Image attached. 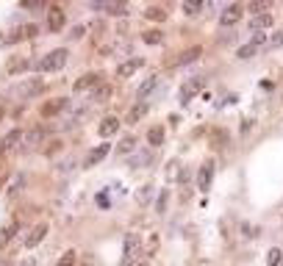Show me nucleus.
Returning <instances> with one entry per match:
<instances>
[{"label": "nucleus", "instance_id": "obj_1", "mask_svg": "<svg viewBox=\"0 0 283 266\" xmlns=\"http://www.w3.org/2000/svg\"><path fill=\"white\" fill-rule=\"evenodd\" d=\"M67 58H70V53H67V47H58V50H50L47 56L39 61V67L36 70H42V72H58L67 67Z\"/></svg>", "mask_w": 283, "mask_h": 266}, {"label": "nucleus", "instance_id": "obj_2", "mask_svg": "<svg viewBox=\"0 0 283 266\" xmlns=\"http://www.w3.org/2000/svg\"><path fill=\"white\" fill-rule=\"evenodd\" d=\"M136 252H139V236L136 233H128L125 236V247H122V266H131L136 261Z\"/></svg>", "mask_w": 283, "mask_h": 266}, {"label": "nucleus", "instance_id": "obj_3", "mask_svg": "<svg viewBox=\"0 0 283 266\" xmlns=\"http://www.w3.org/2000/svg\"><path fill=\"white\" fill-rule=\"evenodd\" d=\"M22 139H25V133H22V131L6 133V139L0 141V153L8 155V153H14V150H20V147H22Z\"/></svg>", "mask_w": 283, "mask_h": 266}, {"label": "nucleus", "instance_id": "obj_4", "mask_svg": "<svg viewBox=\"0 0 283 266\" xmlns=\"http://www.w3.org/2000/svg\"><path fill=\"white\" fill-rule=\"evenodd\" d=\"M241 14H244V6H241V3H234V6L222 8V14H220V22H222V25H225V28H231V25H236V22L241 20Z\"/></svg>", "mask_w": 283, "mask_h": 266}, {"label": "nucleus", "instance_id": "obj_5", "mask_svg": "<svg viewBox=\"0 0 283 266\" xmlns=\"http://www.w3.org/2000/svg\"><path fill=\"white\" fill-rule=\"evenodd\" d=\"M70 105V100L67 97H53V100H47V103L42 105V117H58V114L64 111Z\"/></svg>", "mask_w": 283, "mask_h": 266}, {"label": "nucleus", "instance_id": "obj_6", "mask_svg": "<svg viewBox=\"0 0 283 266\" xmlns=\"http://www.w3.org/2000/svg\"><path fill=\"white\" fill-rule=\"evenodd\" d=\"M211 180H214V161H205L197 172V186L200 191H208L211 189Z\"/></svg>", "mask_w": 283, "mask_h": 266}, {"label": "nucleus", "instance_id": "obj_7", "mask_svg": "<svg viewBox=\"0 0 283 266\" xmlns=\"http://www.w3.org/2000/svg\"><path fill=\"white\" fill-rule=\"evenodd\" d=\"M45 236H47V224H45V222L34 224V227L28 230V236H25V247H39Z\"/></svg>", "mask_w": 283, "mask_h": 266}, {"label": "nucleus", "instance_id": "obj_8", "mask_svg": "<svg viewBox=\"0 0 283 266\" xmlns=\"http://www.w3.org/2000/svg\"><path fill=\"white\" fill-rule=\"evenodd\" d=\"M64 22H67V17H64L61 8H58V6H50V8H47V28L56 34V31L64 28Z\"/></svg>", "mask_w": 283, "mask_h": 266}, {"label": "nucleus", "instance_id": "obj_9", "mask_svg": "<svg viewBox=\"0 0 283 266\" xmlns=\"http://www.w3.org/2000/svg\"><path fill=\"white\" fill-rule=\"evenodd\" d=\"M45 136H47V131H45V128H34V131H31L28 136L22 139V147H20V153H28V150H34L36 144H39V141L45 139Z\"/></svg>", "mask_w": 283, "mask_h": 266}, {"label": "nucleus", "instance_id": "obj_10", "mask_svg": "<svg viewBox=\"0 0 283 266\" xmlns=\"http://www.w3.org/2000/svg\"><path fill=\"white\" fill-rule=\"evenodd\" d=\"M17 94L20 97H36V94H42V89H45V84L39 81V78H34V81H25L22 86H17Z\"/></svg>", "mask_w": 283, "mask_h": 266}, {"label": "nucleus", "instance_id": "obj_11", "mask_svg": "<svg viewBox=\"0 0 283 266\" xmlns=\"http://www.w3.org/2000/svg\"><path fill=\"white\" fill-rule=\"evenodd\" d=\"M117 131H120V119L111 117V114H108V117H103V122H100V128H97L100 136H103V139H111Z\"/></svg>", "mask_w": 283, "mask_h": 266}, {"label": "nucleus", "instance_id": "obj_12", "mask_svg": "<svg viewBox=\"0 0 283 266\" xmlns=\"http://www.w3.org/2000/svg\"><path fill=\"white\" fill-rule=\"evenodd\" d=\"M264 42H267V36H264V34H255V36H253V42L236 50V56H239V58H250V56H253V53H255V50L261 47Z\"/></svg>", "mask_w": 283, "mask_h": 266}, {"label": "nucleus", "instance_id": "obj_13", "mask_svg": "<svg viewBox=\"0 0 283 266\" xmlns=\"http://www.w3.org/2000/svg\"><path fill=\"white\" fill-rule=\"evenodd\" d=\"M100 86V75L97 72H89V75H81L75 81V91H86V89H97Z\"/></svg>", "mask_w": 283, "mask_h": 266}, {"label": "nucleus", "instance_id": "obj_14", "mask_svg": "<svg viewBox=\"0 0 283 266\" xmlns=\"http://www.w3.org/2000/svg\"><path fill=\"white\" fill-rule=\"evenodd\" d=\"M200 56H203V47H189V50H184V53L175 58V64L178 67H186V64H194Z\"/></svg>", "mask_w": 283, "mask_h": 266}, {"label": "nucleus", "instance_id": "obj_15", "mask_svg": "<svg viewBox=\"0 0 283 266\" xmlns=\"http://www.w3.org/2000/svg\"><path fill=\"white\" fill-rule=\"evenodd\" d=\"M142 64H144L142 58H128L125 64H120V70H117V75H120V78H131V75H134V72L142 67Z\"/></svg>", "mask_w": 283, "mask_h": 266}, {"label": "nucleus", "instance_id": "obj_16", "mask_svg": "<svg viewBox=\"0 0 283 266\" xmlns=\"http://www.w3.org/2000/svg\"><path fill=\"white\" fill-rule=\"evenodd\" d=\"M108 153H111V147H108V144H100V147H94L92 153H89V158H86V167H92V164H100Z\"/></svg>", "mask_w": 283, "mask_h": 266}, {"label": "nucleus", "instance_id": "obj_17", "mask_svg": "<svg viewBox=\"0 0 283 266\" xmlns=\"http://www.w3.org/2000/svg\"><path fill=\"white\" fill-rule=\"evenodd\" d=\"M142 42H144V44H161L164 42V34L158 28H150V31H144V34H142Z\"/></svg>", "mask_w": 283, "mask_h": 266}, {"label": "nucleus", "instance_id": "obj_18", "mask_svg": "<svg viewBox=\"0 0 283 266\" xmlns=\"http://www.w3.org/2000/svg\"><path fill=\"white\" fill-rule=\"evenodd\" d=\"M197 91H200V81H189V84L184 86V91H181V103H189Z\"/></svg>", "mask_w": 283, "mask_h": 266}, {"label": "nucleus", "instance_id": "obj_19", "mask_svg": "<svg viewBox=\"0 0 283 266\" xmlns=\"http://www.w3.org/2000/svg\"><path fill=\"white\" fill-rule=\"evenodd\" d=\"M144 114H147V105H144V103H136L134 108H131V114H128V122H131V125H136V122L144 117Z\"/></svg>", "mask_w": 283, "mask_h": 266}, {"label": "nucleus", "instance_id": "obj_20", "mask_svg": "<svg viewBox=\"0 0 283 266\" xmlns=\"http://www.w3.org/2000/svg\"><path fill=\"white\" fill-rule=\"evenodd\" d=\"M134 150H136V139H134V136H125V139L117 144V153H120V155H128V153H134Z\"/></svg>", "mask_w": 283, "mask_h": 266}, {"label": "nucleus", "instance_id": "obj_21", "mask_svg": "<svg viewBox=\"0 0 283 266\" xmlns=\"http://www.w3.org/2000/svg\"><path fill=\"white\" fill-rule=\"evenodd\" d=\"M111 91H114V86L100 84V86H97V91H94V100H97V103H103V100H108V97H111Z\"/></svg>", "mask_w": 283, "mask_h": 266}, {"label": "nucleus", "instance_id": "obj_22", "mask_svg": "<svg viewBox=\"0 0 283 266\" xmlns=\"http://www.w3.org/2000/svg\"><path fill=\"white\" fill-rule=\"evenodd\" d=\"M269 6H272L269 0H258V3H253V6H250V14H255V17H264V11H269Z\"/></svg>", "mask_w": 283, "mask_h": 266}, {"label": "nucleus", "instance_id": "obj_23", "mask_svg": "<svg viewBox=\"0 0 283 266\" xmlns=\"http://www.w3.org/2000/svg\"><path fill=\"white\" fill-rule=\"evenodd\" d=\"M247 25H250L253 31H261V28H267V25H272V17H269V14H264V17H255L253 22H247Z\"/></svg>", "mask_w": 283, "mask_h": 266}, {"label": "nucleus", "instance_id": "obj_24", "mask_svg": "<svg viewBox=\"0 0 283 266\" xmlns=\"http://www.w3.org/2000/svg\"><path fill=\"white\" fill-rule=\"evenodd\" d=\"M147 139H150V144H161L164 141V128H150Z\"/></svg>", "mask_w": 283, "mask_h": 266}, {"label": "nucleus", "instance_id": "obj_25", "mask_svg": "<svg viewBox=\"0 0 283 266\" xmlns=\"http://www.w3.org/2000/svg\"><path fill=\"white\" fill-rule=\"evenodd\" d=\"M211 144H214V147H222V144H228V133H225V131H214V133H211Z\"/></svg>", "mask_w": 283, "mask_h": 266}, {"label": "nucleus", "instance_id": "obj_26", "mask_svg": "<svg viewBox=\"0 0 283 266\" xmlns=\"http://www.w3.org/2000/svg\"><path fill=\"white\" fill-rule=\"evenodd\" d=\"M17 230H20V224H17V222H11V224H8V227H6V230L0 233V244H6V241H8V238H11V236H14Z\"/></svg>", "mask_w": 283, "mask_h": 266}, {"label": "nucleus", "instance_id": "obj_27", "mask_svg": "<svg viewBox=\"0 0 283 266\" xmlns=\"http://www.w3.org/2000/svg\"><path fill=\"white\" fill-rule=\"evenodd\" d=\"M158 84V78H147L144 84H142V89H139V97H147L150 91H153V86Z\"/></svg>", "mask_w": 283, "mask_h": 266}, {"label": "nucleus", "instance_id": "obj_28", "mask_svg": "<svg viewBox=\"0 0 283 266\" xmlns=\"http://www.w3.org/2000/svg\"><path fill=\"white\" fill-rule=\"evenodd\" d=\"M147 20H167V11H164V8H156V6H150L147 8Z\"/></svg>", "mask_w": 283, "mask_h": 266}, {"label": "nucleus", "instance_id": "obj_29", "mask_svg": "<svg viewBox=\"0 0 283 266\" xmlns=\"http://www.w3.org/2000/svg\"><path fill=\"white\" fill-rule=\"evenodd\" d=\"M200 8H203V0H191V3H186V6H184V11H186V14H197Z\"/></svg>", "mask_w": 283, "mask_h": 266}, {"label": "nucleus", "instance_id": "obj_30", "mask_svg": "<svg viewBox=\"0 0 283 266\" xmlns=\"http://www.w3.org/2000/svg\"><path fill=\"white\" fill-rule=\"evenodd\" d=\"M56 266H75V252H64V255H61V261H58V264Z\"/></svg>", "mask_w": 283, "mask_h": 266}, {"label": "nucleus", "instance_id": "obj_31", "mask_svg": "<svg viewBox=\"0 0 283 266\" xmlns=\"http://www.w3.org/2000/svg\"><path fill=\"white\" fill-rule=\"evenodd\" d=\"M281 261H283L281 250H272V252H269V255H267V264H269V266H278V264H281Z\"/></svg>", "mask_w": 283, "mask_h": 266}, {"label": "nucleus", "instance_id": "obj_32", "mask_svg": "<svg viewBox=\"0 0 283 266\" xmlns=\"http://www.w3.org/2000/svg\"><path fill=\"white\" fill-rule=\"evenodd\" d=\"M139 158H131V167H144V164L150 161V155L147 153H136Z\"/></svg>", "mask_w": 283, "mask_h": 266}, {"label": "nucleus", "instance_id": "obj_33", "mask_svg": "<svg viewBox=\"0 0 283 266\" xmlns=\"http://www.w3.org/2000/svg\"><path fill=\"white\" fill-rule=\"evenodd\" d=\"M283 44V31H275V34H272V47H281Z\"/></svg>", "mask_w": 283, "mask_h": 266}, {"label": "nucleus", "instance_id": "obj_34", "mask_svg": "<svg viewBox=\"0 0 283 266\" xmlns=\"http://www.w3.org/2000/svg\"><path fill=\"white\" fill-rule=\"evenodd\" d=\"M97 205H100V208H108V197L100 194V197H97Z\"/></svg>", "mask_w": 283, "mask_h": 266}, {"label": "nucleus", "instance_id": "obj_35", "mask_svg": "<svg viewBox=\"0 0 283 266\" xmlns=\"http://www.w3.org/2000/svg\"><path fill=\"white\" fill-rule=\"evenodd\" d=\"M72 39H81V36H84V28H81V25H78V28H72Z\"/></svg>", "mask_w": 283, "mask_h": 266}, {"label": "nucleus", "instance_id": "obj_36", "mask_svg": "<svg viewBox=\"0 0 283 266\" xmlns=\"http://www.w3.org/2000/svg\"><path fill=\"white\" fill-rule=\"evenodd\" d=\"M261 89L264 91H272V89H275V84H272V81H261Z\"/></svg>", "mask_w": 283, "mask_h": 266}, {"label": "nucleus", "instance_id": "obj_37", "mask_svg": "<svg viewBox=\"0 0 283 266\" xmlns=\"http://www.w3.org/2000/svg\"><path fill=\"white\" fill-rule=\"evenodd\" d=\"M67 169H72V161H61V164H58V172H67Z\"/></svg>", "mask_w": 283, "mask_h": 266}, {"label": "nucleus", "instance_id": "obj_38", "mask_svg": "<svg viewBox=\"0 0 283 266\" xmlns=\"http://www.w3.org/2000/svg\"><path fill=\"white\" fill-rule=\"evenodd\" d=\"M164 200H167V191H161V197H158V203H156L158 211H164Z\"/></svg>", "mask_w": 283, "mask_h": 266}, {"label": "nucleus", "instance_id": "obj_39", "mask_svg": "<svg viewBox=\"0 0 283 266\" xmlns=\"http://www.w3.org/2000/svg\"><path fill=\"white\" fill-rule=\"evenodd\" d=\"M20 266H36V261H34V258H25V261H22Z\"/></svg>", "mask_w": 283, "mask_h": 266}, {"label": "nucleus", "instance_id": "obj_40", "mask_svg": "<svg viewBox=\"0 0 283 266\" xmlns=\"http://www.w3.org/2000/svg\"><path fill=\"white\" fill-rule=\"evenodd\" d=\"M278 266H283V261H281V264H278Z\"/></svg>", "mask_w": 283, "mask_h": 266}, {"label": "nucleus", "instance_id": "obj_41", "mask_svg": "<svg viewBox=\"0 0 283 266\" xmlns=\"http://www.w3.org/2000/svg\"><path fill=\"white\" fill-rule=\"evenodd\" d=\"M0 117H3V111H0Z\"/></svg>", "mask_w": 283, "mask_h": 266}, {"label": "nucleus", "instance_id": "obj_42", "mask_svg": "<svg viewBox=\"0 0 283 266\" xmlns=\"http://www.w3.org/2000/svg\"><path fill=\"white\" fill-rule=\"evenodd\" d=\"M86 266H92V264H86Z\"/></svg>", "mask_w": 283, "mask_h": 266}]
</instances>
